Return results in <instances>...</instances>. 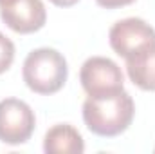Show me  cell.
Instances as JSON below:
<instances>
[{"instance_id":"obj_1","label":"cell","mask_w":155,"mask_h":154,"mask_svg":"<svg viewBox=\"0 0 155 154\" xmlns=\"http://www.w3.org/2000/svg\"><path fill=\"white\" fill-rule=\"evenodd\" d=\"M135 114L132 96L121 89L108 94L88 96L83 103V121L87 129L101 138H114L123 134Z\"/></svg>"},{"instance_id":"obj_2","label":"cell","mask_w":155,"mask_h":154,"mask_svg":"<svg viewBox=\"0 0 155 154\" xmlns=\"http://www.w3.org/2000/svg\"><path fill=\"white\" fill-rule=\"evenodd\" d=\"M22 76L25 85L36 94H54L58 93L69 76L67 60L63 54L52 47L33 49L22 67Z\"/></svg>"},{"instance_id":"obj_3","label":"cell","mask_w":155,"mask_h":154,"mask_svg":"<svg viewBox=\"0 0 155 154\" xmlns=\"http://www.w3.org/2000/svg\"><path fill=\"white\" fill-rule=\"evenodd\" d=\"M36 127L33 109L18 98H5L0 102V142L7 145L25 143Z\"/></svg>"},{"instance_id":"obj_4","label":"cell","mask_w":155,"mask_h":154,"mask_svg":"<svg viewBox=\"0 0 155 154\" xmlns=\"http://www.w3.org/2000/svg\"><path fill=\"white\" fill-rule=\"evenodd\" d=\"M108 42L121 58H130L155 44V29L143 18H124L116 22L108 31Z\"/></svg>"},{"instance_id":"obj_5","label":"cell","mask_w":155,"mask_h":154,"mask_svg":"<svg viewBox=\"0 0 155 154\" xmlns=\"http://www.w3.org/2000/svg\"><path fill=\"white\" fill-rule=\"evenodd\" d=\"M79 82L88 96L108 94L124 89V76L114 60L105 56H92L85 60L79 71Z\"/></svg>"},{"instance_id":"obj_6","label":"cell","mask_w":155,"mask_h":154,"mask_svg":"<svg viewBox=\"0 0 155 154\" xmlns=\"http://www.w3.org/2000/svg\"><path fill=\"white\" fill-rule=\"evenodd\" d=\"M0 18L15 33L31 35L45 26L47 11L41 0H5L0 4Z\"/></svg>"},{"instance_id":"obj_7","label":"cell","mask_w":155,"mask_h":154,"mask_svg":"<svg viewBox=\"0 0 155 154\" xmlns=\"http://www.w3.org/2000/svg\"><path fill=\"white\" fill-rule=\"evenodd\" d=\"M43 151L47 154H81L85 151V142L76 127L58 123L45 132Z\"/></svg>"},{"instance_id":"obj_8","label":"cell","mask_w":155,"mask_h":154,"mask_svg":"<svg viewBox=\"0 0 155 154\" xmlns=\"http://www.w3.org/2000/svg\"><path fill=\"white\" fill-rule=\"evenodd\" d=\"M126 62V73L134 85L143 91H155V44L130 56Z\"/></svg>"},{"instance_id":"obj_9","label":"cell","mask_w":155,"mask_h":154,"mask_svg":"<svg viewBox=\"0 0 155 154\" xmlns=\"http://www.w3.org/2000/svg\"><path fill=\"white\" fill-rule=\"evenodd\" d=\"M15 62V44L0 31V75L5 73Z\"/></svg>"},{"instance_id":"obj_10","label":"cell","mask_w":155,"mask_h":154,"mask_svg":"<svg viewBox=\"0 0 155 154\" xmlns=\"http://www.w3.org/2000/svg\"><path fill=\"white\" fill-rule=\"evenodd\" d=\"M97 5L101 7H107V9H117V7H124V5H130L134 4L135 0H96Z\"/></svg>"},{"instance_id":"obj_11","label":"cell","mask_w":155,"mask_h":154,"mask_svg":"<svg viewBox=\"0 0 155 154\" xmlns=\"http://www.w3.org/2000/svg\"><path fill=\"white\" fill-rule=\"evenodd\" d=\"M54 5H58V7H72L74 4H78L79 0H51Z\"/></svg>"},{"instance_id":"obj_12","label":"cell","mask_w":155,"mask_h":154,"mask_svg":"<svg viewBox=\"0 0 155 154\" xmlns=\"http://www.w3.org/2000/svg\"><path fill=\"white\" fill-rule=\"evenodd\" d=\"M4 2H5V0H0V4H4Z\"/></svg>"}]
</instances>
